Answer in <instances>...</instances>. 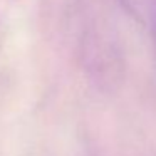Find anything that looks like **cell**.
Instances as JSON below:
<instances>
[{
    "label": "cell",
    "mask_w": 156,
    "mask_h": 156,
    "mask_svg": "<svg viewBox=\"0 0 156 156\" xmlns=\"http://www.w3.org/2000/svg\"><path fill=\"white\" fill-rule=\"evenodd\" d=\"M119 4L148 34L156 52V0H119Z\"/></svg>",
    "instance_id": "1"
}]
</instances>
